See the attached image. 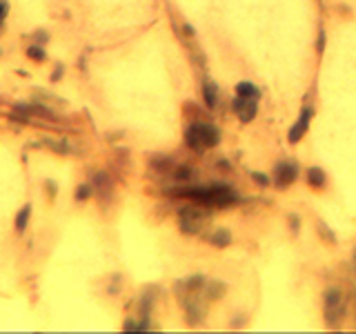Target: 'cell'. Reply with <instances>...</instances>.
Masks as SVG:
<instances>
[{"instance_id": "6da1fadb", "label": "cell", "mask_w": 356, "mask_h": 334, "mask_svg": "<svg viewBox=\"0 0 356 334\" xmlns=\"http://www.w3.org/2000/svg\"><path fill=\"white\" fill-rule=\"evenodd\" d=\"M169 196L176 199H189L205 207H230V205L238 203V196L231 192L227 185L216 183L207 185V187H178V189H167Z\"/></svg>"}, {"instance_id": "7a4b0ae2", "label": "cell", "mask_w": 356, "mask_h": 334, "mask_svg": "<svg viewBox=\"0 0 356 334\" xmlns=\"http://www.w3.org/2000/svg\"><path fill=\"white\" fill-rule=\"evenodd\" d=\"M185 143L187 147H192L194 151H205L218 145L220 141V131L216 130L212 123H192L185 130Z\"/></svg>"}, {"instance_id": "3957f363", "label": "cell", "mask_w": 356, "mask_h": 334, "mask_svg": "<svg viewBox=\"0 0 356 334\" xmlns=\"http://www.w3.org/2000/svg\"><path fill=\"white\" fill-rule=\"evenodd\" d=\"M323 303H325V321H327V325L336 328L340 323V318L345 316V301H343V297H340L336 287H330L323 297Z\"/></svg>"}, {"instance_id": "277c9868", "label": "cell", "mask_w": 356, "mask_h": 334, "mask_svg": "<svg viewBox=\"0 0 356 334\" xmlns=\"http://www.w3.org/2000/svg\"><path fill=\"white\" fill-rule=\"evenodd\" d=\"M296 174H299V167L294 161H285V163H278L274 167V185L278 189H285L287 185H292L296 181Z\"/></svg>"}, {"instance_id": "5b68a950", "label": "cell", "mask_w": 356, "mask_h": 334, "mask_svg": "<svg viewBox=\"0 0 356 334\" xmlns=\"http://www.w3.org/2000/svg\"><path fill=\"white\" fill-rule=\"evenodd\" d=\"M312 116H314V107L312 105H307V107H303L301 110V116H299V120L294 123L292 127H289V131H287V141L289 143H301V138L305 136V131H307V127H309V120H312Z\"/></svg>"}, {"instance_id": "8992f818", "label": "cell", "mask_w": 356, "mask_h": 334, "mask_svg": "<svg viewBox=\"0 0 356 334\" xmlns=\"http://www.w3.org/2000/svg\"><path fill=\"white\" fill-rule=\"evenodd\" d=\"M234 111H236V116H238L241 123H251L258 114V100H247V98L236 96L234 98Z\"/></svg>"}, {"instance_id": "52a82bcc", "label": "cell", "mask_w": 356, "mask_h": 334, "mask_svg": "<svg viewBox=\"0 0 356 334\" xmlns=\"http://www.w3.org/2000/svg\"><path fill=\"white\" fill-rule=\"evenodd\" d=\"M236 96H241V98H247V100H258V98H261V89H258L254 83L241 80V83L236 85Z\"/></svg>"}, {"instance_id": "ba28073f", "label": "cell", "mask_w": 356, "mask_h": 334, "mask_svg": "<svg viewBox=\"0 0 356 334\" xmlns=\"http://www.w3.org/2000/svg\"><path fill=\"white\" fill-rule=\"evenodd\" d=\"M42 143L45 145H49V149L56 151V154H60V156H69L73 151V145L69 141H63V138H42Z\"/></svg>"}, {"instance_id": "9c48e42d", "label": "cell", "mask_w": 356, "mask_h": 334, "mask_svg": "<svg viewBox=\"0 0 356 334\" xmlns=\"http://www.w3.org/2000/svg\"><path fill=\"white\" fill-rule=\"evenodd\" d=\"M305 178H307V183L312 185V187H316V189L325 187V181H327V176H325V172L320 169V167H307Z\"/></svg>"}, {"instance_id": "30bf717a", "label": "cell", "mask_w": 356, "mask_h": 334, "mask_svg": "<svg viewBox=\"0 0 356 334\" xmlns=\"http://www.w3.org/2000/svg\"><path fill=\"white\" fill-rule=\"evenodd\" d=\"M203 98H205V105L210 107V110H216V105H218V87L214 83H205L203 85Z\"/></svg>"}, {"instance_id": "8fae6325", "label": "cell", "mask_w": 356, "mask_h": 334, "mask_svg": "<svg viewBox=\"0 0 356 334\" xmlns=\"http://www.w3.org/2000/svg\"><path fill=\"white\" fill-rule=\"evenodd\" d=\"M29 219H32V205L27 203V205H22L20 212L16 214V230L20 232V234L27 230V225H29Z\"/></svg>"}, {"instance_id": "7c38bea8", "label": "cell", "mask_w": 356, "mask_h": 334, "mask_svg": "<svg viewBox=\"0 0 356 334\" xmlns=\"http://www.w3.org/2000/svg\"><path fill=\"white\" fill-rule=\"evenodd\" d=\"M210 243L216 247H227V245H231V234L227 230H218L210 236Z\"/></svg>"}, {"instance_id": "4fadbf2b", "label": "cell", "mask_w": 356, "mask_h": 334, "mask_svg": "<svg viewBox=\"0 0 356 334\" xmlns=\"http://www.w3.org/2000/svg\"><path fill=\"white\" fill-rule=\"evenodd\" d=\"M27 58H29V60H34V63H45V60H47V52H45V49H42V45H29V47H27Z\"/></svg>"}, {"instance_id": "5bb4252c", "label": "cell", "mask_w": 356, "mask_h": 334, "mask_svg": "<svg viewBox=\"0 0 356 334\" xmlns=\"http://www.w3.org/2000/svg\"><path fill=\"white\" fill-rule=\"evenodd\" d=\"M91 194H94V185L83 183L78 189H76V201H87Z\"/></svg>"}, {"instance_id": "9a60e30c", "label": "cell", "mask_w": 356, "mask_h": 334, "mask_svg": "<svg viewBox=\"0 0 356 334\" xmlns=\"http://www.w3.org/2000/svg\"><path fill=\"white\" fill-rule=\"evenodd\" d=\"M251 178H254V181H256L261 187H269V185H272L269 176H267V174H263V172H251Z\"/></svg>"}, {"instance_id": "2e32d148", "label": "cell", "mask_w": 356, "mask_h": 334, "mask_svg": "<svg viewBox=\"0 0 356 334\" xmlns=\"http://www.w3.org/2000/svg\"><path fill=\"white\" fill-rule=\"evenodd\" d=\"M34 40H36L38 45H45V42L49 40V32H45V29H36V32H34Z\"/></svg>"}, {"instance_id": "e0dca14e", "label": "cell", "mask_w": 356, "mask_h": 334, "mask_svg": "<svg viewBox=\"0 0 356 334\" xmlns=\"http://www.w3.org/2000/svg\"><path fill=\"white\" fill-rule=\"evenodd\" d=\"M7 14H9V2H7V0H0V25H2V20L7 18Z\"/></svg>"}, {"instance_id": "ac0fdd59", "label": "cell", "mask_w": 356, "mask_h": 334, "mask_svg": "<svg viewBox=\"0 0 356 334\" xmlns=\"http://www.w3.org/2000/svg\"><path fill=\"white\" fill-rule=\"evenodd\" d=\"M63 72H65V67H63L60 63H58V65H56V72L52 74V80H60V78H63Z\"/></svg>"}, {"instance_id": "d6986e66", "label": "cell", "mask_w": 356, "mask_h": 334, "mask_svg": "<svg viewBox=\"0 0 356 334\" xmlns=\"http://www.w3.org/2000/svg\"><path fill=\"white\" fill-rule=\"evenodd\" d=\"M45 185H47V192H49V196H56V192H58V187L52 183V181H45Z\"/></svg>"}, {"instance_id": "ffe728a7", "label": "cell", "mask_w": 356, "mask_h": 334, "mask_svg": "<svg viewBox=\"0 0 356 334\" xmlns=\"http://www.w3.org/2000/svg\"><path fill=\"white\" fill-rule=\"evenodd\" d=\"M292 227H294V232H299V221H296V216H292Z\"/></svg>"}, {"instance_id": "44dd1931", "label": "cell", "mask_w": 356, "mask_h": 334, "mask_svg": "<svg viewBox=\"0 0 356 334\" xmlns=\"http://www.w3.org/2000/svg\"><path fill=\"white\" fill-rule=\"evenodd\" d=\"M354 270H356V250H354Z\"/></svg>"}, {"instance_id": "7402d4cb", "label": "cell", "mask_w": 356, "mask_h": 334, "mask_svg": "<svg viewBox=\"0 0 356 334\" xmlns=\"http://www.w3.org/2000/svg\"><path fill=\"white\" fill-rule=\"evenodd\" d=\"M0 54H2V52H0Z\"/></svg>"}]
</instances>
